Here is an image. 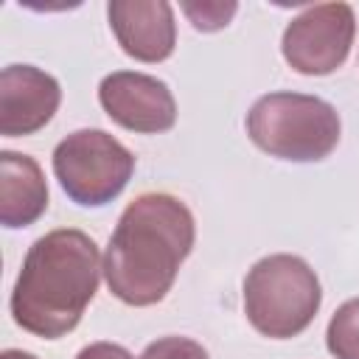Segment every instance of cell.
I'll return each instance as SVG.
<instances>
[{
  "instance_id": "cell-12",
  "label": "cell",
  "mask_w": 359,
  "mask_h": 359,
  "mask_svg": "<svg viewBox=\"0 0 359 359\" xmlns=\"http://www.w3.org/2000/svg\"><path fill=\"white\" fill-rule=\"evenodd\" d=\"M140 359H210L208 351L188 337H163L146 345Z\"/></svg>"
},
{
  "instance_id": "cell-10",
  "label": "cell",
  "mask_w": 359,
  "mask_h": 359,
  "mask_svg": "<svg viewBox=\"0 0 359 359\" xmlns=\"http://www.w3.org/2000/svg\"><path fill=\"white\" fill-rule=\"evenodd\" d=\"M48 210V182L39 163L20 151H0V222L28 227Z\"/></svg>"
},
{
  "instance_id": "cell-5",
  "label": "cell",
  "mask_w": 359,
  "mask_h": 359,
  "mask_svg": "<svg viewBox=\"0 0 359 359\" xmlns=\"http://www.w3.org/2000/svg\"><path fill=\"white\" fill-rule=\"evenodd\" d=\"M135 171L132 151L104 129H79L53 149V174L65 194L84 208L112 202Z\"/></svg>"
},
{
  "instance_id": "cell-3",
  "label": "cell",
  "mask_w": 359,
  "mask_h": 359,
  "mask_svg": "<svg viewBox=\"0 0 359 359\" xmlns=\"http://www.w3.org/2000/svg\"><path fill=\"white\" fill-rule=\"evenodd\" d=\"M339 129L337 109L306 93H269L247 112L250 140L261 151L292 163H317L328 157L339 143Z\"/></svg>"
},
{
  "instance_id": "cell-6",
  "label": "cell",
  "mask_w": 359,
  "mask_h": 359,
  "mask_svg": "<svg viewBox=\"0 0 359 359\" xmlns=\"http://www.w3.org/2000/svg\"><path fill=\"white\" fill-rule=\"evenodd\" d=\"M356 34L348 3H320L300 11L283 31V59L306 76L334 73L351 53Z\"/></svg>"
},
{
  "instance_id": "cell-14",
  "label": "cell",
  "mask_w": 359,
  "mask_h": 359,
  "mask_svg": "<svg viewBox=\"0 0 359 359\" xmlns=\"http://www.w3.org/2000/svg\"><path fill=\"white\" fill-rule=\"evenodd\" d=\"M76 359H132V353L115 342H93L76 353Z\"/></svg>"
},
{
  "instance_id": "cell-9",
  "label": "cell",
  "mask_w": 359,
  "mask_h": 359,
  "mask_svg": "<svg viewBox=\"0 0 359 359\" xmlns=\"http://www.w3.org/2000/svg\"><path fill=\"white\" fill-rule=\"evenodd\" d=\"M109 25L126 56L137 62H163L177 42L174 8L165 0H115L107 6Z\"/></svg>"
},
{
  "instance_id": "cell-11",
  "label": "cell",
  "mask_w": 359,
  "mask_h": 359,
  "mask_svg": "<svg viewBox=\"0 0 359 359\" xmlns=\"http://www.w3.org/2000/svg\"><path fill=\"white\" fill-rule=\"evenodd\" d=\"M325 345L337 359H359V297L345 300L325 328Z\"/></svg>"
},
{
  "instance_id": "cell-8",
  "label": "cell",
  "mask_w": 359,
  "mask_h": 359,
  "mask_svg": "<svg viewBox=\"0 0 359 359\" xmlns=\"http://www.w3.org/2000/svg\"><path fill=\"white\" fill-rule=\"evenodd\" d=\"M59 81L34 65H8L0 73V135L39 132L59 109Z\"/></svg>"
},
{
  "instance_id": "cell-13",
  "label": "cell",
  "mask_w": 359,
  "mask_h": 359,
  "mask_svg": "<svg viewBox=\"0 0 359 359\" xmlns=\"http://www.w3.org/2000/svg\"><path fill=\"white\" fill-rule=\"evenodd\" d=\"M182 11L191 17L194 28L216 31L230 22V17L236 14V3H182Z\"/></svg>"
},
{
  "instance_id": "cell-1",
  "label": "cell",
  "mask_w": 359,
  "mask_h": 359,
  "mask_svg": "<svg viewBox=\"0 0 359 359\" xmlns=\"http://www.w3.org/2000/svg\"><path fill=\"white\" fill-rule=\"evenodd\" d=\"M196 224L185 202L171 194H140L132 199L104 255V278L109 292L126 306L160 303L188 258Z\"/></svg>"
},
{
  "instance_id": "cell-15",
  "label": "cell",
  "mask_w": 359,
  "mask_h": 359,
  "mask_svg": "<svg viewBox=\"0 0 359 359\" xmlns=\"http://www.w3.org/2000/svg\"><path fill=\"white\" fill-rule=\"evenodd\" d=\"M0 359H36V356H34V353H28V351L8 348V351H3V353H0Z\"/></svg>"
},
{
  "instance_id": "cell-2",
  "label": "cell",
  "mask_w": 359,
  "mask_h": 359,
  "mask_svg": "<svg viewBox=\"0 0 359 359\" xmlns=\"http://www.w3.org/2000/svg\"><path fill=\"white\" fill-rule=\"evenodd\" d=\"M98 275L101 255L87 233L59 227L39 236L28 247L11 292L14 323L42 339L65 337L93 300Z\"/></svg>"
},
{
  "instance_id": "cell-7",
  "label": "cell",
  "mask_w": 359,
  "mask_h": 359,
  "mask_svg": "<svg viewBox=\"0 0 359 359\" xmlns=\"http://www.w3.org/2000/svg\"><path fill=\"white\" fill-rule=\"evenodd\" d=\"M98 101L104 112L129 132L157 135L177 121V101L168 84L149 73L115 70L104 76L98 84Z\"/></svg>"
},
{
  "instance_id": "cell-4",
  "label": "cell",
  "mask_w": 359,
  "mask_h": 359,
  "mask_svg": "<svg viewBox=\"0 0 359 359\" xmlns=\"http://www.w3.org/2000/svg\"><path fill=\"white\" fill-rule=\"evenodd\" d=\"M320 303V280L297 255H266L244 278V314L269 339H289L306 331Z\"/></svg>"
}]
</instances>
